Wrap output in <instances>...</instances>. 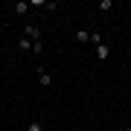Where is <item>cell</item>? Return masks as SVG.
<instances>
[{
  "mask_svg": "<svg viewBox=\"0 0 131 131\" xmlns=\"http://www.w3.org/2000/svg\"><path fill=\"white\" fill-rule=\"evenodd\" d=\"M24 38H29V41H41V32H38V26H32V24H26L24 26Z\"/></svg>",
  "mask_w": 131,
  "mask_h": 131,
  "instance_id": "1",
  "label": "cell"
},
{
  "mask_svg": "<svg viewBox=\"0 0 131 131\" xmlns=\"http://www.w3.org/2000/svg\"><path fill=\"white\" fill-rule=\"evenodd\" d=\"M38 82H41L44 88H47V84H52V76H50L47 70H44V67H38Z\"/></svg>",
  "mask_w": 131,
  "mask_h": 131,
  "instance_id": "2",
  "label": "cell"
},
{
  "mask_svg": "<svg viewBox=\"0 0 131 131\" xmlns=\"http://www.w3.org/2000/svg\"><path fill=\"white\" fill-rule=\"evenodd\" d=\"M96 58H99V61H105V58H108V44H105V41H102V44H96Z\"/></svg>",
  "mask_w": 131,
  "mask_h": 131,
  "instance_id": "3",
  "label": "cell"
},
{
  "mask_svg": "<svg viewBox=\"0 0 131 131\" xmlns=\"http://www.w3.org/2000/svg\"><path fill=\"white\" fill-rule=\"evenodd\" d=\"M18 47H20V50H32V47H35V41H29V38H20Z\"/></svg>",
  "mask_w": 131,
  "mask_h": 131,
  "instance_id": "4",
  "label": "cell"
},
{
  "mask_svg": "<svg viewBox=\"0 0 131 131\" xmlns=\"http://www.w3.org/2000/svg\"><path fill=\"white\" fill-rule=\"evenodd\" d=\"M29 12V3H15V15H26Z\"/></svg>",
  "mask_w": 131,
  "mask_h": 131,
  "instance_id": "5",
  "label": "cell"
},
{
  "mask_svg": "<svg viewBox=\"0 0 131 131\" xmlns=\"http://www.w3.org/2000/svg\"><path fill=\"white\" fill-rule=\"evenodd\" d=\"M76 41H79V44H88V41H90V32H84V29L76 32Z\"/></svg>",
  "mask_w": 131,
  "mask_h": 131,
  "instance_id": "6",
  "label": "cell"
},
{
  "mask_svg": "<svg viewBox=\"0 0 131 131\" xmlns=\"http://www.w3.org/2000/svg\"><path fill=\"white\" fill-rule=\"evenodd\" d=\"M90 41H93V44H102L105 38H102V32H90Z\"/></svg>",
  "mask_w": 131,
  "mask_h": 131,
  "instance_id": "7",
  "label": "cell"
},
{
  "mask_svg": "<svg viewBox=\"0 0 131 131\" xmlns=\"http://www.w3.org/2000/svg\"><path fill=\"white\" fill-rule=\"evenodd\" d=\"M29 131H44V128L38 125V122H32V125H29Z\"/></svg>",
  "mask_w": 131,
  "mask_h": 131,
  "instance_id": "8",
  "label": "cell"
},
{
  "mask_svg": "<svg viewBox=\"0 0 131 131\" xmlns=\"http://www.w3.org/2000/svg\"><path fill=\"white\" fill-rule=\"evenodd\" d=\"M117 131H128V128H117Z\"/></svg>",
  "mask_w": 131,
  "mask_h": 131,
  "instance_id": "9",
  "label": "cell"
},
{
  "mask_svg": "<svg viewBox=\"0 0 131 131\" xmlns=\"http://www.w3.org/2000/svg\"><path fill=\"white\" fill-rule=\"evenodd\" d=\"M76 131H84V128H76Z\"/></svg>",
  "mask_w": 131,
  "mask_h": 131,
  "instance_id": "10",
  "label": "cell"
}]
</instances>
